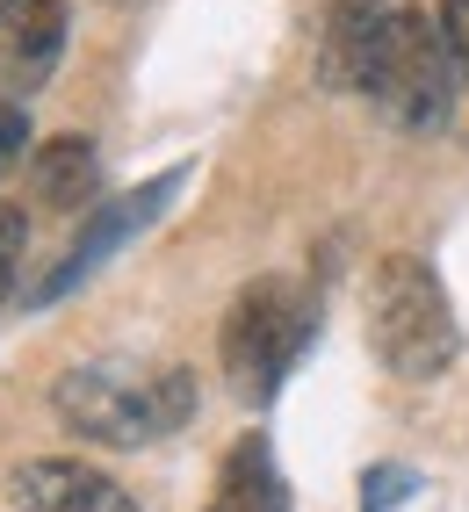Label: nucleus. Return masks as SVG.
<instances>
[{"label": "nucleus", "instance_id": "obj_1", "mask_svg": "<svg viewBox=\"0 0 469 512\" xmlns=\"http://www.w3.org/2000/svg\"><path fill=\"white\" fill-rule=\"evenodd\" d=\"M51 412L80 440H102V448H145V440L174 433L195 412V383H188V368L123 375V368H102V361H80V368H65L51 383Z\"/></svg>", "mask_w": 469, "mask_h": 512}, {"label": "nucleus", "instance_id": "obj_2", "mask_svg": "<svg viewBox=\"0 0 469 512\" xmlns=\"http://www.w3.org/2000/svg\"><path fill=\"white\" fill-rule=\"evenodd\" d=\"M311 332H318V303H311L304 282H289V275L246 282L239 296H231L224 339H217L231 397H239V404H267V397L289 383V368L304 361Z\"/></svg>", "mask_w": 469, "mask_h": 512}, {"label": "nucleus", "instance_id": "obj_3", "mask_svg": "<svg viewBox=\"0 0 469 512\" xmlns=\"http://www.w3.org/2000/svg\"><path fill=\"white\" fill-rule=\"evenodd\" d=\"M368 347L405 383H426V375H441L455 361L462 332L448 311V289L419 253H390L376 267V282H368Z\"/></svg>", "mask_w": 469, "mask_h": 512}, {"label": "nucleus", "instance_id": "obj_4", "mask_svg": "<svg viewBox=\"0 0 469 512\" xmlns=\"http://www.w3.org/2000/svg\"><path fill=\"white\" fill-rule=\"evenodd\" d=\"M368 94H376V109L397 130H412V138L448 130V116H455V51H448L441 22L426 8L390 15V37H383L376 73H368Z\"/></svg>", "mask_w": 469, "mask_h": 512}, {"label": "nucleus", "instance_id": "obj_5", "mask_svg": "<svg viewBox=\"0 0 469 512\" xmlns=\"http://www.w3.org/2000/svg\"><path fill=\"white\" fill-rule=\"evenodd\" d=\"M188 181V166H174V174H159V181H145L138 195H123V202H109V210H94V224L80 231V246L73 253H65L58 267H51V275L37 282V303H58V296H73L87 275H94V267H102L116 246H123V238L130 231H145L159 210H166V202H174V188Z\"/></svg>", "mask_w": 469, "mask_h": 512}, {"label": "nucleus", "instance_id": "obj_6", "mask_svg": "<svg viewBox=\"0 0 469 512\" xmlns=\"http://www.w3.org/2000/svg\"><path fill=\"white\" fill-rule=\"evenodd\" d=\"M390 0H332L325 8V29H318V80L325 87H361L368 94V73L383 58V37H390Z\"/></svg>", "mask_w": 469, "mask_h": 512}, {"label": "nucleus", "instance_id": "obj_7", "mask_svg": "<svg viewBox=\"0 0 469 512\" xmlns=\"http://www.w3.org/2000/svg\"><path fill=\"white\" fill-rule=\"evenodd\" d=\"M8 498L15 512H138L116 476L87 469V462H22L8 476Z\"/></svg>", "mask_w": 469, "mask_h": 512}, {"label": "nucleus", "instance_id": "obj_8", "mask_svg": "<svg viewBox=\"0 0 469 512\" xmlns=\"http://www.w3.org/2000/svg\"><path fill=\"white\" fill-rule=\"evenodd\" d=\"M65 51V0H22L0 22V94H37Z\"/></svg>", "mask_w": 469, "mask_h": 512}, {"label": "nucleus", "instance_id": "obj_9", "mask_svg": "<svg viewBox=\"0 0 469 512\" xmlns=\"http://www.w3.org/2000/svg\"><path fill=\"white\" fill-rule=\"evenodd\" d=\"M203 512H289V484L275 469V448L260 433H246L239 448L224 455V476H217V498Z\"/></svg>", "mask_w": 469, "mask_h": 512}, {"label": "nucleus", "instance_id": "obj_10", "mask_svg": "<svg viewBox=\"0 0 469 512\" xmlns=\"http://www.w3.org/2000/svg\"><path fill=\"white\" fill-rule=\"evenodd\" d=\"M29 188H37L44 210H87L94 188H102V159H94L87 138H51L29 159Z\"/></svg>", "mask_w": 469, "mask_h": 512}, {"label": "nucleus", "instance_id": "obj_11", "mask_svg": "<svg viewBox=\"0 0 469 512\" xmlns=\"http://www.w3.org/2000/svg\"><path fill=\"white\" fill-rule=\"evenodd\" d=\"M412 491H419V476L397 469V462H383V469L361 476V512H390V505H405Z\"/></svg>", "mask_w": 469, "mask_h": 512}, {"label": "nucleus", "instance_id": "obj_12", "mask_svg": "<svg viewBox=\"0 0 469 512\" xmlns=\"http://www.w3.org/2000/svg\"><path fill=\"white\" fill-rule=\"evenodd\" d=\"M22 253H29V217L15 202H0V303H8V289L22 275Z\"/></svg>", "mask_w": 469, "mask_h": 512}, {"label": "nucleus", "instance_id": "obj_13", "mask_svg": "<svg viewBox=\"0 0 469 512\" xmlns=\"http://www.w3.org/2000/svg\"><path fill=\"white\" fill-rule=\"evenodd\" d=\"M433 22H441V37H448V51H455V73L469 80V0H441Z\"/></svg>", "mask_w": 469, "mask_h": 512}, {"label": "nucleus", "instance_id": "obj_14", "mask_svg": "<svg viewBox=\"0 0 469 512\" xmlns=\"http://www.w3.org/2000/svg\"><path fill=\"white\" fill-rule=\"evenodd\" d=\"M22 145H29V116H22V101L0 94V174L22 159Z\"/></svg>", "mask_w": 469, "mask_h": 512}, {"label": "nucleus", "instance_id": "obj_15", "mask_svg": "<svg viewBox=\"0 0 469 512\" xmlns=\"http://www.w3.org/2000/svg\"><path fill=\"white\" fill-rule=\"evenodd\" d=\"M15 8H22V0H0V22H8V15H15Z\"/></svg>", "mask_w": 469, "mask_h": 512}]
</instances>
